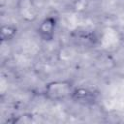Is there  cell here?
I'll return each instance as SVG.
<instances>
[{
    "instance_id": "2",
    "label": "cell",
    "mask_w": 124,
    "mask_h": 124,
    "mask_svg": "<svg viewBox=\"0 0 124 124\" xmlns=\"http://www.w3.org/2000/svg\"><path fill=\"white\" fill-rule=\"evenodd\" d=\"M16 10L19 18L27 23L34 22L39 15V10L34 0H16Z\"/></svg>"
},
{
    "instance_id": "5",
    "label": "cell",
    "mask_w": 124,
    "mask_h": 124,
    "mask_svg": "<svg viewBox=\"0 0 124 124\" xmlns=\"http://www.w3.org/2000/svg\"><path fill=\"white\" fill-rule=\"evenodd\" d=\"M17 35V27L14 24H4L1 27L0 39L3 43L14 40Z\"/></svg>"
},
{
    "instance_id": "1",
    "label": "cell",
    "mask_w": 124,
    "mask_h": 124,
    "mask_svg": "<svg viewBox=\"0 0 124 124\" xmlns=\"http://www.w3.org/2000/svg\"><path fill=\"white\" fill-rule=\"evenodd\" d=\"M75 87L71 80L59 79L53 80L46 84L44 95L52 102H60L66 99H70Z\"/></svg>"
},
{
    "instance_id": "3",
    "label": "cell",
    "mask_w": 124,
    "mask_h": 124,
    "mask_svg": "<svg viewBox=\"0 0 124 124\" xmlns=\"http://www.w3.org/2000/svg\"><path fill=\"white\" fill-rule=\"evenodd\" d=\"M57 28V18L54 16H46L39 24L37 33L42 41L51 42L54 39L55 31Z\"/></svg>"
},
{
    "instance_id": "4",
    "label": "cell",
    "mask_w": 124,
    "mask_h": 124,
    "mask_svg": "<svg viewBox=\"0 0 124 124\" xmlns=\"http://www.w3.org/2000/svg\"><path fill=\"white\" fill-rule=\"evenodd\" d=\"M70 99L78 105L88 107L93 106L97 103V94L88 88L78 87L74 89Z\"/></svg>"
}]
</instances>
